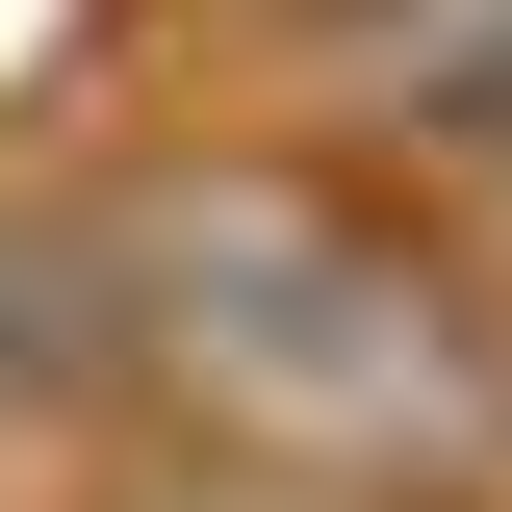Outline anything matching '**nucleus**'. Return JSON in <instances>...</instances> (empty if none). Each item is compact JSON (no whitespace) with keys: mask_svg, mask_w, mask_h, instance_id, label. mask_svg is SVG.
<instances>
[{"mask_svg":"<svg viewBox=\"0 0 512 512\" xmlns=\"http://www.w3.org/2000/svg\"><path fill=\"white\" fill-rule=\"evenodd\" d=\"M77 512H359V487H231V461H103Z\"/></svg>","mask_w":512,"mask_h":512,"instance_id":"nucleus-3","label":"nucleus"},{"mask_svg":"<svg viewBox=\"0 0 512 512\" xmlns=\"http://www.w3.org/2000/svg\"><path fill=\"white\" fill-rule=\"evenodd\" d=\"M77 180H103V308H128V461L512 512V256L461 205L308 128H128Z\"/></svg>","mask_w":512,"mask_h":512,"instance_id":"nucleus-1","label":"nucleus"},{"mask_svg":"<svg viewBox=\"0 0 512 512\" xmlns=\"http://www.w3.org/2000/svg\"><path fill=\"white\" fill-rule=\"evenodd\" d=\"M128 461V308H103V180L0 128V512H77Z\"/></svg>","mask_w":512,"mask_h":512,"instance_id":"nucleus-2","label":"nucleus"}]
</instances>
